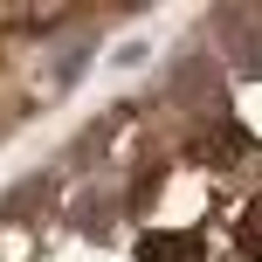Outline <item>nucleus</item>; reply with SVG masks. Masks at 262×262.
Instances as JSON below:
<instances>
[{"mask_svg": "<svg viewBox=\"0 0 262 262\" xmlns=\"http://www.w3.org/2000/svg\"><path fill=\"white\" fill-rule=\"evenodd\" d=\"M138 262H200V235H166V228H159V235H145L138 242Z\"/></svg>", "mask_w": 262, "mask_h": 262, "instance_id": "obj_2", "label": "nucleus"}, {"mask_svg": "<svg viewBox=\"0 0 262 262\" xmlns=\"http://www.w3.org/2000/svg\"><path fill=\"white\" fill-rule=\"evenodd\" d=\"M228 55L249 76H262V14H228Z\"/></svg>", "mask_w": 262, "mask_h": 262, "instance_id": "obj_1", "label": "nucleus"}, {"mask_svg": "<svg viewBox=\"0 0 262 262\" xmlns=\"http://www.w3.org/2000/svg\"><path fill=\"white\" fill-rule=\"evenodd\" d=\"M235 249L262 262V193L249 200V207H242V221H235Z\"/></svg>", "mask_w": 262, "mask_h": 262, "instance_id": "obj_3", "label": "nucleus"}]
</instances>
